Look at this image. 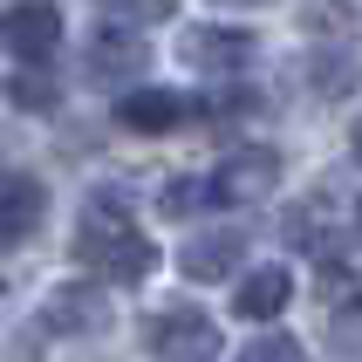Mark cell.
<instances>
[{"instance_id":"cell-1","label":"cell","mask_w":362,"mask_h":362,"mask_svg":"<svg viewBox=\"0 0 362 362\" xmlns=\"http://www.w3.org/2000/svg\"><path fill=\"white\" fill-rule=\"evenodd\" d=\"M76 260L89 267V274H110V281L137 287V281L158 274V246L123 219L117 199H110V205L96 199V205H89V219H82V233H76Z\"/></svg>"},{"instance_id":"cell-2","label":"cell","mask_w":362,"mask_h":362,"mask_svg":"<svg viewBox=\"0 0 362 362\" xmlns=\"http://www.w3.org/2000/svg\"><path fill=\"white\" fill-rule=\"evenodd\" d=\"M144 349L158 362H212L219 356V322L199 315V308H185V301H171L144 322Z\"/></svg>"},{"instance_id":"cell-3","label":"cell","mask_w":362,"mask_h":362,"mask_svg":"<svg viewBox=\"0 0 362 362\" xmlns=\"http://www.w3.org/2000/svg\"><path fill=\"white\" fill-rule=\"evenodd\" d=\"M205 185H212V205H260V199H274V185H281V158L260 151V144L226 151Z\"/></svg>"},{"instance_id":"cell-4","label":"cell","mask_w":362,"mask_h":362,"mask_svg":"<svg viewBox=\"0 0 362 362\" xmlns=\"http://www.w3.org/2000/svg\"><path fill=\"white\" fill-rule=\"evenodd\" d=\"M41 328L48 335H96V328H110V294L96 281H62L41 301Z\"/></svg>"},{"instance_id":"cell-5","label":"cell","mask_w":362,"mask_h":362,"mask_svg":"<svg viewBox=\"0 0 362 362\" xmlns=\"http://www.w3.org/2000/svg\"><path fill=\"white\" fill-rule=\"evenodd\" d=\"M0 41H7V55L21 69H41V62H55L62 48V14L55 7H7L0 14Z\"/></svg>"},{"instance_id":"cell-6","label":"cell","mask_w":362,"mask_h":362,"mask_svg":"<svg viewBox=\"0 0 362 362\" xmlns=\"http://www.w3.org/2000/svg\"><path fill=\"white\" fill-rule=\"evenodd\" d=\"M253 48H260V41L246 35V28H219V21L185 35V62L205 69V76H240L246 62H253Z\"/></svg>"},{"instance_id":"cell-7","label":"cell","mask_w":362,"mask_h":362,"mask_svg":"<svg viewBox=\"0 0 362 362\" xmlns=\"http://www.w3.org/2000/svg\"><path fill=\"white\" fill-rule=\"evenodd\" d=\"M240 260H246V233H199V240H185V253H178V274L185 281H226V274H240Z\"/></svg>"},{"instance_id":"cell-8","label":"cell","mask_w":362,"mask_h":362,"mask_svg":"<svg viewBox=\"0 0 362 362\" xmlns=\"http://www.w3.org/2000/svg\"><path fill=\"white\" fill-rule=\"evenodd\" d=\"M137 69H144V41L123 21H103L89 35V82H130Z\"/></svg>"},{"instance_id":"cell-9","label":"cell","mask_w":362,"mask_h":362,"mask_svg":"<svg viewBox=\"0 0 362 362\" xmlns=\"http://www.w3.org/2000/svg\"><path fill=\"white\" fill-rule=\"evenodd\" d=\"M117 117L130 130H144V137H158V130H178L192 117V96H178V89H137V96H123Z\"/></svg>"},{"instance_id":"cell-10","label":"cell","mask_w":362,"mask_h":362,"mask_svg":"<svg viewBox=\"0 0 362 362\" xmlns=\"http://www.w3.org/2000/svg\"><path fill=\"white\" fill-rule=\"evenodd\" d=\"M41 226V185L28 171H7V199H0V246H21Z\"/></svg>"},{"instance_id":"cell-11","label":"cell","mask_w":362,"mask_h":362,"mask_svg":"<svg viewBox=\"0 0 362 362\" xmlns=\"http://www.w3.org/2000/svg\"><path fill=\"white\" fill-rule=\"evenodd\" d=\"M287 301H294V281H287L281 267H260V274H246L240 294H233V308H240L246 322H274Z\"/></svg>"},{"instance_id":"cell-12","label":"cell","mask_w":362,"mask_h":362,"mask_svg":"<svg viewBox=\"0 0 362 362\" xmlns=\"http://www.w3.org/2000/svg\"><path fill=\"white\" fill-rule=\"evenodd\" d=\"M7 96H14L21 110H48V103H62V82H55V76H35V69H14Z\"/></svg>"},{"instance_id":"cell-13","label":"cell","mask_w":362,"mask_h":362,"mask_svg":"<svg viewBox=\"0 0 362 362\" xmlns=\"http://www.w3.org/2000/svg\"><path fill=\"white\" fill-rule=\"evenodd\" d=\"M240 362H308V349L294 342V335H281V328H274V335H260V342H246Z\"/></svg>"},{"instance_id":"cell-14","label":"cell","mask_w":362,"mask_h":362,"mask_svg":"<svg viewBox=\"0 0 362 362\" xmlns=\"http://www.w3.org/2000/svg\"><path fill=\"white\" fill-rule=\"evenodd\" d=\"M356 158H362V123H356Z\"/></svg>"},{"instance_id":"cell-15","label":"cell","mask_w":362,"mask_h":362,"mask_svg":"<svg viewBox=\"0 0 362 362\" xmlns=\"http://www.w3.org/2000/svg\"><path fill=\"white\" fill-rule=\"evenodd\" d=\"M356 233H362V205H356Z\"/></svg>"}]
</instances>
